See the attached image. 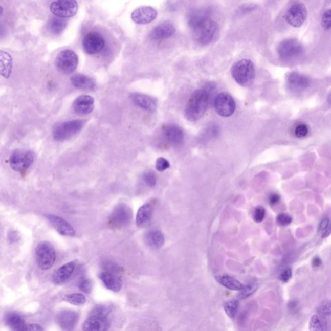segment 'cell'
Listing matches in <instances>:
<instances>
[{
  "label": "cell",
  "mask_w": 331,
  "mask_h": 331,
  "mask_svg": "<svg viewBox=\"0 0 331 331\" xmlns=\"http://www.w3.org/2000/svg\"><path fill=\"white\" fill-rule=\"evenodd\" d=\"M188 23L192 29L193 38L198 44L207 46L212 41L217 24L210 18L208 10L195 9L191 11L188 16Z\"/></svg>",
  "instance_id": "1"
},
{
  "label": "cell",
  "mask_w": 331,
  "mask_h": 331,
  "mask_svg": "<svg viewBox=\"0 0 331 331\" xmlns=\"http://www.w3.org/2000/svg\"><path fill=\"white\" fill-rule=\"evenodd\" d=\"M210 102V93L205 89L194 91L191 95L185 110V116L188 121L195 122L205 115Z\"/></svg>",
  "instance_id": "2"
},
{
  "label": "cell",
  "mask_w": 331,
  "mask_h": 331,
  "mask_svg": "<svg viewBox=\"0 0 331 331\" xmlns=\"http://www.w3.org/2000/svg\"><path fill=\"white\" fill-rule=\"evenodd\" d=\"M231 74L235 82L241 86H251L256 77L253 63L248 59H242L235 62L231 68Z\"/></svg>",
  "instance_id": "3"
},
{
  "label": "cell",
  "mask_w": 331,
  "mask_h": 331,
  "mask_svg": "<svg viewBox=\"0 0 331 331\" xmlns=\"http://www.w3.org/2000/svg\"><path fill=\"white\" fill-rule=\"evenodd\" d=\"M56 252L50 242H39L35 249L36 262L39 268L47 271L53 266L56 261Z\"/></svg>",
  "instance_id": "4"
},
{
  "label": "cell",
  "mask_w": 331,
  "mask_h": 331,
  "mask_svg": "<svg viewBox=\"0 0 331 331\" xmlns=\"http://www.w3.org/2000/svg\"><path fill=\"white\" fill-rule=\"evenodd\" d=\"M303 53V47L296 39L291 38L282 41L278 48L279 58L285 62L296 60Z\"/></svg>",
  "instance_id": "5"
},
{
  "label": "cell",
  "mask_w": 331,
  "mask_h": 331,
  "mask_svg": "<svg viewBox=\"0 0 331 331\" xmlns=\"http://www.w3.org/2000/svg\"><path fill=\"white\" fill-rule=\"evenodd\" d=\"M84 124L82 120H73L59 124L54 128V139L57 141H64L70 139L82 129Z\"/></svg>",
  "instance_id": "6"
},
{
  "label": "cell",
  "mask_w": 331,
  "mask_h": 331,
  "mask_svg": "<svg viewBox=\"0 0 331 331\" xmlns=\"http://www.w3.org/2000/svg\"><path fill=\"white\" fill-rule=\"evenodd\" d=\"M78 57L74 51L66 50L61 51L56 56L55 65L59 72L63 74H70L77 69Z\"/></svg>",
  "instance_id": "7"
},
{
  "label": "cell",
  "mask_w": 331,
  "mask_h": 331,
  "mask_svg": "<svg viewBox=\"0 0 331 331\" xmlns=\"http://www.w3.org/2000/svg\"><path fill=\"white\" fill-rule=\"evenodd\" d=\"M132 211L124 203L118 205L109 218V224L114 229H121L128 225L132 219Z\"/></svg>",
  "instance_id": "8"
},
{
  "label": "cell",
  "mask_w": 331,
  "mask_h": 331,
  "mask_svg": "<svg viewBox=\"0 0 331 331\" xmlns=\"http://www.w3.org/2000/svg\"><path fill=\"white\" fill-rule=\"evenodd\" d=\"M78 9L76 0H56L50 6L51 13L61 18H72L77 14Z\"/></svg>",
  "instance_id": "9"
},
{
  "label": "cell",
  "mask_w": 331,
  "mask_h": 331,
  "mask_svg": "<svg viewBox=\"0 0 331 331\" xmlns=\"http://www.w3.org/2000/svg\"><path fill=\"white\" fill-rule=\"evenodd\" d=\"M307 16L308 11L305 5L298 3L289 7L286 12L285 19L289 25L298 28L303 25Z\"/></svg>",
  "instance_id": "10"
},
{
  "label": "cell",
  "mask_w": 331,
  "mask_h": 331,
  "mask_svg": "<svg viewBox=\"0 0 331 331\" xmlns=\"http://www.w3.org/2000/svg\"><path fill=\"white\" fill-rule=\"evenodd\" d=\"M34 153L28 150H16L10 157V166L16 171H25L33 164Z\"/></svg>",
  "instance_id": "11"
},
{
  "label": "cell",
  "mask_w": 331,
  "mask_h": 331,
  "mask_svg": "<svg viewBox=\"0 0 331 331\" xmlns=\"http://www.w3.org/2000/svg\"><path fill=\"white\" fill-rule=\"evenodd\" d=\"M235 107V102L234 99L227 93L223 92L215 97L214 100V108L215 112L220 116L228 117L234 114Z\"/></svg>",
  "instance_id": "12"
},
{
  "label": "cell",
  "mask_w": 331,
  "mask_h": 331,
  "mask_svg": "<svg viewBox=\"0 0 331 331\" xmlns=\"http://www.w3.org/2000/svg\"><path fill=\"white\" fill-rule=\"evenodd\" d=\"M84 51L89 55H95L100 52L105 46L104 39L97 33H90L85 36L82 41Z\"/></svg>",
  "instance_id": "13"
},
{
  "label": "cell",
  "mask_w": 331,
  "mask_h": 331,
  "mask_svg": "<svg viewBox=\"0 0 331 331\" xmlns=\"http://www.w3.org/2000/svg\"><path fill=\"white\" fill-rule=\"evenodd\" d=\"M109 327L110 322L108 318L92 314H90L82 325V330L88 331L107 330Z\"/></svg>",
  "instance_id": "14"
},
{
  "label": "cell",
  "mask_w": 331,
  "mask_h": 331,
  "mask_svg": "<svg viewBox=\"0 0 331 331\" xmlns=\"http://www.w3.org/2000/svg\"><path fill=\"white\" fill-rule=\"evenodd\" d=\"M45 217L60 235L66 237H73L75 235V230L72 225L62 217L51 214H46Z\"/></svg>",
  "instance_id": "15"
},
{
  "label": "cell",
  "mask_w": 331,
  "mask_h": 331,
  "mask_svg": "<svg viewBox=\"0 0 331 331\" xmlns=\"http://www.w3.org/2000/svg\"><path fill=\"white\" fill-rule=\"evenodd\" d=\"M163 129L164 138L170 145L180 146L183 143V131L178 125L169 124L164 126Z\"/></svg>",
  "instance_id": "16"
},
{
  "label": "cell",
  "mask_w": 331,
  "mask_h": 331,
  "mask_svg": "<svg viewBox=\"0 0 331 331\" xmlns=\"http://www.w3.org/2000/svg\"><path fill=\"white\" fill-rule=\"evenodd\" d=\"M158 16V12L153 7L143 6L138 7L131 14V19L136 24H147L151 23Z\"/></svg>",
  "instance_id": "17"
},
{
  "label": "cell",
  "mask_w": 331,
  "mask_h": 331,
  "mask_svg": "<svg viewBox=\"0 0 331 331\" xmlns=\"http://www.w3.org/2000/svg\"><path fill=\"white\" fill-rule=\"evenodd\" d=\"M286 85L289 89L293 92H304L310 87V80L305 75L293 72L291 73L286 78Z\"/></svg>",
  "instance_id": "18"
},
{
  "label": "cell",
  "mask_w": 331,
  "mask_h": 331,
  "mask_svg": "<svg viewBox=\"0 0 331 331\" xmlns=\"http://www.w3.org/2000/svg\"><path fill=\"white\" fill-rule=\"evenodd\" d=\"M79 319L77 313L73 311L66 310L61 311L56 316V322L63 330H70L73 329L77 325Z\"/></svg>",
  "instance_id": "19"
},
{
  "label": "cell",
  "mask_w": 331,
  "mask_h": 331,
  "mask_svg": "<svg viewBox=\"0 0 331 331\" xmlns=\"http://www.w3.org/2000/svg\"><path fill=\"white\" fill-rule=\"evenodd\" d=\"M175 33V28L173 24L170 21H164L151 31L149 37L153 40H163L171 37Z\"/></svg>",
  "instance_id": "20"
},
{
  "label": "cell",
  "mask_w": 331,
  "mask_h": 331,
  "mask_svg": "<svg viewBox=\"0 0 331 331\" xmlns=\"http://www.w3.org/2000/svg\"><path fill=\"white\" fill-rule=\"evenodd\" d=\"M95 101L89 95H82L75 100L73 103V109L76 113L80 115H87L94 109Z\"/></svg>",
  "instance_id": "21"
},
{
  "label": "cell",
  "mask_w": 331,
  "mask_h": 331,
  "mask_svg": "<svg viewBox=\"0 0 331 331\" xmlns=\"http://www.w3.org/2000/svg\"><path fill=\"white\" fill-rule=\"evenodd\" d=\"M99 278L104 285L108 290L114 292V293H118L121 290L122 288V279L115 274L104 271L99 274Z\"/></svg>",
  "instance_id": "22"
},
{
  "label": "cell",
  "mask_w": 331,
  "mask_h": 331,
  "mask_svg": "<svg viewBox=\"0 0 331 331\" xmlns=\"http://www.w3.org/2000/svg\"><path fill=\"white\" fill-rule=\"evenodd\" d=\"M131 99L135 104L146 111L153 112L156 110V102L153 98L148 95L141 93H133L131 95Z\"/></svg>",
  "instance_id": "23"
},
{
  "label": "cell",
  "mask_w": 331,
  "mask_h": 331,
  "mask_svg": "<svg viewBox=\"0 0 331 331\" xmlns=\"http://www.w3.org/2000/svg\"><path fill=\"white\" fill-rule=\"evenodd\" d=\"M75 269V263L74 262H69L60 267L57 271H55L53 276V283L56 285L63 283L67 281L74 273Z\"/></svg>",
  "instance_id": "24"
},
{
  "label": "cell",
  "mask_w": 331,
  "mask_h": 331,
  "mask_svg": "<svg viewBox=\"0 0 331 331\" xmlns=\"http://www.w3.org/2000/svg\"><path fill=\"white\" fill-rule=\"evenodd\" d=\"M144 241L151 249H160L164 244V235L158 230H149L144 235Z\"/></svg>",
  "instance_id": "25"
},
{
  "label": "cell",
  "mask_w": 331,
  "mask_h": 331,
  "mask_svg": "<svg viewBox=\"0 0 331 331\" xmlns=\"http://www.w3.org/2000/svg\"><path fill=\"white\" fill-rule=\"evenodd\" d=\"M73 86L79 90H92L95 87V81L84 75H75L71 78Z\"/></svg>",
  "instance_id": "26"
},
{
  "label": "cell",
  "mask_w": 331,
  "mask_h": 331,
  "mask_svg": "<svg viewBox=\"0 0 331 331\" xmlns=\"http://www.w3.org/2000/svg\"><path fill=\"white\" fill-rule=\"evenodd\" d=\"M6 323L12 330L16 331L25 330L26 323L23 318L18 314L10 313L5 318Z\"/></svg>",
  "instance_id": "27"
},
{
  "label": "cell",
  "mask_w": 331,
  "mask_h": 331,
  "mask_svg": "<svg viewBox=\"0 0 331 331\" xmlns=\"http://www.w3.org/2000/svg\"><path fill=\"white\" fill-rule=\"evenodd\" d=\"M153 208L149 203H146L139 208L136 215V223L139 227H143L151 219Z\"/></svg>",
  "instance_id": "28"
},
{
  "label": "cell",
  "mask_w": 331,
  "mask_h": 331,
  "mask_svg": "<svg viewBox=\"0 0 331 331\" xmlns=\"http://www.w3.org/2000/svg\"><path fill=\"white\" fill-rule=\"evenodd\" d=\"M0 64H1V75L5 78H9L13 70V59L8 53L1 51Z\"/></svg>",
  "instance_id": "29"
},
{
  "label": "cell",
  "mask_w": 331,
  "mask_h": 331,
  "mask_svg": "<svg viewBox=\"0 0 331 331\" xmlns=\"http://www.w3.org/2000/svg\"><path fill=\"white\" fill-rule=\"evenodd\" d=\"M217 281L219 282L220 285L225 286V288L229 289L232 291H241L244 288V285L237 279L232 278L229 276H220L216 278Z\"/></svg>",
  "instance_id": "30"
},
{
  "label": "cell",
  "mask_w": 331,
  "mask_h": 331,
  "mask_svg": "<svg viewBox=\"0 0 331 331\" xmlns=\"http://www.w3.org/2000/svg\"><path fill=\"white\" fill-rule=\"evenodd\" d=\"M67 23L64 19L61 18H53L49 21L48 29L51 33L58 35L64 30Z\"/></svg>",
  "instance_id": "31"
},
{
  "label": "cell",
  "mask_w": 331,
  "mask_h": 331,
  "mask_svg": "<svg viewBox=\"0 0 331 331\" xmlns=\"http://www.w3.org/2000/svg\"><path fill=\"white\" fill-rule=\"evenodd\" d=\"M66 300L72 305L80 306L86 302V298L82 294L73 293L65 296Z\"/></svg>",
  "instance_id": "32"
},
{
  "label": "cell",
  "mask_w": 331,
  "mask_h": 331,
  "mask_svg": "<svg viewBox=\"0 0 331 331\" xmlns=\"http://www.w3.org/2000/svg\"><path fill=\"white\" fill-rule=\"evenodd\" d=\"M239 305V301L237 300L230 301L225 304V311L229 318H234L236 316L237 311H238Z\"/></svg>",
  "instance_id": "33"
},
{
  "label": "cell",
  "mask_w": 331,
  "mask_h": 331,
  "mask_svg": "<svg viewBox=\"0 0 331 331\" xmlns=\"http://www.w3.org/2000/svg\"><path fill=\"white\" fill-rule=\"evenodd\" d=\"M112 311V307L111 306L106 305H98L95 306V307L91 311L90 314L104 316V317H108Z\"/></svg>",
  "instance_id": "34"
},
{
  "label": "cell",
  "mask_w": 331,
  "mask_h": 331,
  "mask_svg": "<svg viewBox=\"0 0 331 331\" xmlns=\"http://www.w3.org/2000/svg\"><path fill=\"white\" fill-rule=\"evenodd\" d=\"M257 286L256 284H249L247 286H244L241 290V293L239 294V297L241 299H245L249 297L252 294H254L256 291Z\"/></svg>",
  "instance_id": "35"
},
{
  "label": "cell",
  "mask_w": 331,
  "mask_h": 331,
  "mask_svg": "<svg viewBox=\"0 0 331 331\" xmlns=\"http://www.w3.org/2000/svg\"><path fill=\"white\" fill-rule=\"evenodd\" d=\"M308 329L312 331L323 330L322 323L317 315H313L311 318Z\"/></svg>",
  "instance_id": "36"
},
{
  "label": "cell",
  "mask_w": 331,
  "mask_h": 331,
  "mask_svg": "<svg viewBox=\"0 0 331 331\" xmlns=\"http://www.w3.org/2000/svg\"><path fill=\"white\" fill-rule=\"evenodd\" d=\"M143 180L149 187L153 188L156 185L157 178L156 174L151 171H147L143 174Z\"/></svg>",
  "instance_id": "37"
},
{
  "label": "cell",
  "mask_w": 331,
  "mask_h": 331,
  "mask_svg": "<svg viewBox=\"0 0 331 331\" xmlns=\"http://www.w3.org/2000/svg\"><path fill=\"white\" fill-rule=\"evenodd\" d=\"M308 132H310L308 127L305 124H300L296 127L295 130H294V135L298 138H303V137L307 136Z\"/></svg>",
  "instance_id": "38"
},
{
  "label": "cell",
  "mask_w": 331,
  "mask_h": 331,
  "mask_svg": "<svg viewBox=\"0 0 331 331\" xmlns=\"http://www.w3.org/2000/svg\"><path fill=\"white\" fill-rule=\"evenodd\" d=\"M317 312L319 315L322 316L331 315V300L325 301L322 305L319 306Z\"/></svg>",
  "instance_id": "39"
},
{
  "label": "cell",
  "mask_w": 331,
  "mask_h": 331,
  "mask_svg": "<svg viewBox=\"0 0 331 331\" xmlns=\"http://www.w3.org/2000/svg\"><path fill=\"white\" fill-rule=\"evenodd\" d=\"M322 26L325 30L331 29V9L327 10L322 17Z\"/></svg>",
  "instance_id": "40"
},
{
  "label": "cell",
  "mask_w": 331,
  "mask_h": 331,
  "mask_svg": "<svg viewBox=\"0 0 331 331\" xmlns=\"http://www.w3.org/2000/svg\"><path fill=\"white\" fill-rule=\"evenodd\" d=\"M266 210L263 207H258L254 210L253 217L255 222L257 223H261L266 217Z\"/></svg>",
  "instance_id": "41"
},
{
  "label": "cell",
  "mask_w": 331,
  "mask_h": 331,
  "mask_svg": "<svg viewBox=\"0 0 331 331\" xmlns=\"http://www.w3.org/2000/svg\"><path fill=\"white\" fill-rule=\"evenodd\" d=\"M276 220L279 225L285 227L291 224L292 222H293V218H292L291 215L288 214H280L277 216Z\"/></svg>",
  "instance_id": "42"
},
{
  "label": "cell",
  "mask_w": 331,
  "mask_h": 331,
  "mask_svg": "<svg viewBox=\"0 0 331 331\" xmlns=\"http://www.w3.org/2000/svg\"><path fill=\"white\" fill-rule=\"evenodd\" d=\"M78 288L85 293H90L92 291V282L88 279H82L78 284Z\"/></svg>",
  "instance_id": "43"
},
{
  "label": "cell",
  "mask_w": 331,
  "mask_h": 331,
  "mask_svg": "<svg viewBox=\"0 0 331 331\" xmlns=\"http://www.w3.org/2000/svg\"><path fill=\"white\" fill-rule=\"evenodd\" d=\"M170 164L169 161L164 158H159L157 159L156 167L157 170L159 171H163L166 169L170 168Z\"/></svg>",
  "instance_id": "44"
},
{
  "label": "cell",
  "mask_w": 331,
  "mask_h": 331,
  "mask_svg": "<svg viewBox=\"0 0 331 331\" xmlns=\"http://www.w3.org/2000/svg\"><path fill=\"white\" fill-rule=\"evenodd\" d=\"M293 276V271L291 269L288 268L284 270L282 273L279 274V279L284 283H288L291 280Z\"/></svg>",
  "instance_id": "45"
},
{
  "label": "cell",
  "mask_w": 331,
  "mask_h": 331,
  "mask_svg": "<svg viewBox=\"0 0 331 331\" xmlns=\"http://www.w3.org/2000/svg\"><path fill=\"white\" fill-rule=\"evenodd\" d=\"M104 269L105 271L113 274L119 273L120 271H121L119 266H117L116 263L110 261L107 262V263L104 264Z\"/></svg>",
  "instance_id": "46"
},
{
  "label": "cell",
  "mask_w": 331,
  "mask_h": 331,
  "mask_svg": "<svg viewBox=\"0 0 331 331\" xmlns=\"http://www.w3.org/2000/svg\"><path fill=\"white\" fill-rule=\"evenodd\" d=\"M330 220L328 218L325 217L321 220L320 225H319L318 230L319 231L324 232L326 230L328 229L329 226Z\"/></svg>",
  "instance_id": "47"
},
{
  "label": "cell",
  "mask_w": 331,
  "mask_h": 331,
  "mask_svg": "<svg viewBox=\"0 0 331 331\" xmlns=\"http://www.w3.org/2000/svg\"><path fill=\"white\" fill-rule=\"evenodd\" d=\"M8 239L11 244H14V242L19 241V235L18 233L14 231V230L10 232L8 235Z\"/></svg>",
  "instance_id": "48"
},
{
  "label": "cell",
  "mask_w": 331,
  "mask_h": 331,
  "mask_svg": "<svg viewBox=\"0 0 331 331\" xmlns=\"http://www.w3.org/2000/svg\"><path fill=\"white\" fill-rule=\"evenodd\" d=\"M25 330H44V328L37 323H30L26 324Z\"/></svg>",
  "instance_id": "49"
},
{
  "label": "cell",
  "mask_w": 331,
  "mask_h": 331,
  "mask_svg": "<svg viewBox=\"0 0 331 331\" xmlns=\"http://www.w3.org/2000/svg\"><path fill=\"white\" fill-rule=\"evenodd\" d=\"M269 203L270 205L271 206H274L277 204L279 202V201H280V196H279L278 194H277V193H273V194H271V195L269 196Z\"/></svg>",
  "instance_id": "50"
},
{
  "label": "cell",
  "mask_w": 331,
  "mask_h": 331,
  "mask_svg": "<svg viewBox=\"0 0 331 331\" xmlns=\"http://www.w3.org/2000/svg\"><path fill=\"white\" fill-rule=\"evenodd\" d=\"M322 261L320 257L315 256L314 257L312 260V266L313 267H315V268H316V267H319L322 266Z\"/></svg>",
  "instance_id": "51"
},
{
  "label": "cell",
  "mask_w": 331,
  "mask_h": 331,
  "mask_svg": "<svg viewBox=\"0 0 331 331\" xmlns=\"http://www.w3.org/2000/svg\"><path fill=\"white\" fill-rule=\"evenodd\" d=\"M298 306V301L295 300L289 301V303L288 304V307L290 310H296V308H297Z\"/></svg>",
  "instance_id": "52"
},
{
  "label": "cell",
  "mask_w": 331,
  "mask_h": 331,
  "mask_svg": "<svg viewBox=\"0 0 331 331\" xmlns=\"http://www.w3.org/2000/svg\"><path fill=\"white\" fill-rule=\"evenodd\" d=\"M331 234V222L329 223V226H328V229L325 230L324 232L323 233L322 237H327L329 236Z\"/></svg>",
  "instance_id": "53"
},
{
  "label": "cell",
  "mask_w": 331,
  "mask_h": 331,
  "mask_svg": "<svg viewBox=\"0 0 331 331\" xmlns=\"http://www.w3.org/2000/svg\"><path fill=\"white\" fill-rule=\"evenodd\" d=\"M328 102L331 105V93L329 95H328Z\"/></svg>",
  "instance_id": "54"
}]
</instances>
